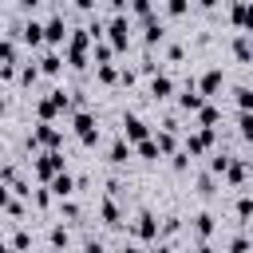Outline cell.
Masks as SVG:
<instances>
[{
    "instance_id": "44dd1931",
    "label": "cell",
    "mask_w": 253,
    "mask_h": 253,
    "mask_svg": "<svg viewBox=\"0 0 253 253\" xmlns=\"http://www.w3.org/2000/svg\"><path fill=\"white\" fill-rule=\"evenodd\" d=\"M178 229H182V221H178V217L170 213V217H162V225H158V237H174Z\"/></svg>"
},
{
    "instance_id": "b9f144b4",
    "label": "cell",
    "mask_w": 253,
    "mask_h": 253,
    "mask_svg": "<svg viewBox=\"0 0 253 253\" xmlns=\"http://www.w3.org/2000/svg\"><path fill=\"white\" fill-rule=\"evenodd\" d=\"M158 253H174V249H170V245H158Z\"/></svg>"
},
{
    "instance_id": "7c38bea8",
    "label": "cell",
    "mask_w": 253,
    "mask_h": 253,
    "mask_svg": "<svg viewBox=\"0 0 253 253\" xmlns=\"http://www.w3.org/2000/svg\"><path fill=\"white\" fill-rule=\"evenodd\" d=\"M20 40H24V43H32V47H36V43H43V24L28 20V24L20 28Z\"/></svg>"
},
{
    "instance_id": "9c48e42d",
    "label": "cell",
    "mask_w": 253,
    "mask_h": 253,
    "mask_svg": "<svg viewBox=\"0 0 253 253\" xmlns=\"http://www.w3.org/2000/svg\"><path fill=\"white\" fill-rule=\"evenodd\" d=\"M202 103H206V95H202V91L194 87V79H190V87H182V95H178V107H182V111H198Z\"/></svg>"
},
{
    "instance_id": "f1b7e54d",
    "label": "cell",
    "mask_w": 253,
    "mask_h": 253,
    "mask_svg": "<svg viewBox=\"0 0 253 253\" xmlns=\"http://www.w3.org/2000/svg\"><path fill=\"white\" fill-rule=\"evenodd\" d=\"M233 95H237V107H241V111H249V103H253V95H249V87H237Z\"/></svg>"
},
{
    "instance_id": "5bb4252c",
    "label": "cell",
    "mask_w": 253,
    "mask_h": 253,
    "mask_svg": "<svg viewBox=\"0 0 253 253\" xmlns=\"http://www.w3.org/2000/svg\"><path fill=\"white\" fill-rule=\"evenodd\" d=\"M126 158H130V142H126V138H115V142H111V162L123 166Z\"/></svg>"
},
{
    "instance_id": "6da1fadb",
    "label": "cell",
    "mask_w": 253,
    "mask_h": 253,
    "mask_svg": "<svg viewBox=\"0 0 253 253\" xmlns=\"http://www.w3.org/2000/svg\"><path fill=\"white\" fill-rule=\"evenodd\" d=\"M59 130L51 126V123H40V126H32V134H28V146H43V150H55L59 146Z\"/></svg>"
},
{
    "instance_id": "52a82bcc",
    "label": "cell",
    "mask_w": 253,
    "mask_h": 253,
    "mask_svg": "<svg viewBox=\"0 0 253 253\" xmlns=\"http://www.w3.org/2000/svg\"><path fill=\"white\" fill-rule=\"evenodd\" d=\"M150 130H146V123L138 119V115H123V138L126 142H138V138H146Z\"/></svg>"
},
{
    "instance_id": "ba28073f",
    "label": "cell",
    "mask_w": 253,
    "mask_h": 253,
    "mask_svg": "<svg viewBox=\"0 0 253 253\" xmlns=\"http://www.w3.org/2000/svg\"><path fill=\"white\" fill-rule=\"evenodd\" d=\"M43 40H47V43H63V40H67V24H63V16H51V20L43 24Z\"/></svg>"
},
{
    "instance_id": "2e32d148",
    "label": "cell",
    "mask_w": 253,
    "mask_h": 253,
    "mask_svg": "<svg viewBox=\"0 0 253 253\" xmlns=\"http://www.w3.org/2000/svg\"><path fill=\"white\" fill-rule=\"evenodd\" d=\"M146 20V43H158L162 36H166V28H162V20H154V16H142Z\"/></svg>"
},
{
    "instance_id": "8fae6325",
    "label": "cell",
    "mask_w": 253,
    "mask_h": 253,
    "mask_svg": "<svg viewBox=\"0 0 253 253\" xmlns=\"http://www.w3.org/2000/svg\"><path fill=\"white\" fill-rule=\"evenodd\" d=\"M221 79H225V75H221V67H210V71L202 75V83H198V91H202V95H213V91L221 87Z\"/></svg>"
},
{
    "instance_id": "e0dca14e",
    "label": "cell",
    "mask_w": 253,
    "mask_h": 253,
    "mask_svg": "<svg viewBox=\"0 0 253 253\" xmlns=\"http://www.w3.org/2000/svg\"><path fill=\"white\" fill-rule=\"evenodd\" d=\"M103 221H107V225H123V213H119L115 198H107V202H103Z\"/></svg>"
},
{
    "instance_id": "7bdbcfd3",
    "label": "cell",
    "mask_w": 253,
    "mask_h": 253,
    "mask_svg": "<svg viewBox=\"0 0 253 253\" xmlns=\"http://www.w3.org/2000/svg\"><path fill=\"white\" fill-rule=\"evenodd\" d=\"M51 4H63V0H51Z\"/></svg>"
},
{
    "instance_id": "7402d4cb",
    "label": "cell",
    "mask_w": 253,
    "mask_h": 253,
    "mask_svg": "<svg viewBox=\"0 0 253 253\" xmlns=\"http://www.w3.org/2000/svg\"><path fill=\"white\" fill-rule=\"evenodd\" d=\"M111 55H115V47L103 43V40H95V63H111Z\"/></svg>"
},
{
    "instance_id": "d6986e66",
    "label": "cell",
    "mask_w": 253,
    "mask_h": 253,
    "mask_svg": "<svg viewBox=\"0 0 253 253\" xmlns=\"http://www.w3.org/2000/svg\"><path fill=\"white\" fill-rule=\"evenodd\" d=\"M198 119H202V126H217V119H221V115H217V107L202 103V107H198Z\"/></svg>"
},
{
    "instance_id": "cb8c5ba5",
    "label": "cell",
    "mask_w": 253,
    "mask_h": 253,
    "mask_svg": "<svg viewBox=\"0 0 253 253\" xmlns=\"http://www.w3.org/2000/svg\"><path fill=\"white\" fill-rule=\"evenodd\" d=\"M233 55H237L241 63H249V40H245V32L237 36V43H233Z\"/></svg>"
},
{
    "instance_id": "4fadbf2b",
    "label": "cell",
    "mask_w": 253,
    "mask_h": 253,
    "mask_svg": "<svg viewBox=\"0 0 253 253\" xmlns=\"http://www.w3.org/2000/svg\"><path fill=\"white\" fill-rule=\"evenodd\" d=\"M170 91H174V79L170 75H154L150 79V95L154 99H170Z\"/></svg>"
},
{
    "instance_id": "ee69618b",
    "label": "cell",
    "mask_w": 253,
    "mask_h": 253,
    "mask_svg": "<svg viewBox=\"0 0 253 253\" xmlns=\"http://www.w3.org/2000/svg\"><path fill=\"white\" fill-rule=\"evenodd\" d=\"M0 111H4V99H0Z\"/></svg>"
},
{
    "instance_id": "f6af8a7d",
    "label": "cell",
    "mask_w": 253,
    "mask_h": 253,
    "mask_svg": "<svg viewBox=\"0 0 253 253\" xmlns=\"http://www.w3.org/2000/svg\"><path fill=\"white\" fill-rule=\"evenodd\" d=\"M0 4H4V0H0Z\"/></svg>"
},
{
    "instance_id": "83f0119b",
    "label": "cell",
    "mask_w": 253,
    "mask_h": 253,
    "mask_svg": "<svg viewBox=\"0 0 253 253\" xmlns=\"http://www.w3.org/2000/svg\"><path fill=\"white\" fill-rule=\"evenodd\" d=\"M99 79H103V83H115V79H119V71H115L111 63H99Z\"/></svg>"
},
{
    "instance_id": "30bf717a",
    "label": "cell",
    "mask_w": 253,
    "mask_h": 253,
    "mask_svg": "<svg viewBox=\"0 0 253 253\" xmlns=\"http://www.w3.org/2000/svg\"><path fill=\"white\" fill-rule=\"evenodd\" d=\"M221 174H225V178H229L233 186H245V174H249V170H245V158H229Z\"/></svg>"
},
{
    "instance_id": "277c9868",
    "label": "cell",
    "mask_w": 253,
    "mask_h": 253,
    "mask_svg": "<svg viewBox=\"0 0 253 253\" xmlns=\"http://www.w3.org/2000/svg\"><path fill=\"white\" fill-rule=\"evenodd\" d=\"M107 32H111V47H126V43H130V20H126L123 12L111 20V28H107Z\"/></svg>"
},
{
    "instance_id": "5b68a950",
    "label": "cell",
    "mask_w": 253,
    "mask_h": 253,
    "mask_svg": "<svg viewBox=\"0 0 253 253\" xmlns=\"http://www.w3.org/2000/svg\"><path fill=\"white\" fill-rule=\"evenodd\" d=\"M134 237H142V241H150V237H158V221H154V213L150 210H138V217H134Z\"/></svg>"
},
{
    "instance_id": "ac0fdd59",
    "label": "cell",
    "mask_w": 253,
    "mask_h": 253,
    "mask_svg": "<svg viewBox=\"0 0 253 253\" xmlns=\"http://www.w3.org/2000/svg\"><path fill=\"white\" fill-rule=\"evenodd\" d=\"M59 67H63V59H59V55H55V51H47V55H43V59H40V71H43V75H55V71H59Z\"/></svg>"
},
{
    "instance_id": "60d3db41",
    "label": "cell",
    "mask_w": 253,
    "mask_h": 253,
    "mask_svg": "<svg viewBox=\"0 0 253 253\" xmlns=\"http://www.w3.org/2000/svg\"><path fill=\"white\" fill-rule=\"evenodd\" d=\"M198 4H202V8H213V4H217V0H198Z\"/></svg>"
},
{
    "instance_id": "f546056e",
    "label": "cell",
    "mask_w": 253,
    "mask_h": 253,
    "mask_svg": "<svg viewBox=\"0 0 253 253\" xmlns=\"http://www.w3.org/2000/svg\"><path fill=\"white\" fill-rule=\"evenodd\" d=\"M36 75H40V67H36V63H28V67L20 71V83H36Z\"/></svg>"
},
{
    "instance_id": "9a60e30c",
    "label": "cell",
    "mask_w": 253,
    "mask_h": 253,
    "mask_svg": "<svg viewBox=\"0 0 253 253\" xmlns=\"http://www.w3.org/2000/svg\"><path fill=\"white\" fill-rule=\"evenodd\" d=\"M194 233H198V237H202V241H206V237H210V233H213V213H206V210H202V213H198V217H194Z\"/></svg>"
},
{
    "instance_id": "836d02e7",
    "label": "cell",
    "mask_w": 253,
    "mask_h": 253,
    "mask_svg": "<svg viewBox=\"0 0 253 253\" xmlns=\"http://www.w3.org/2000/svg\"><path fill=\"white\" fill-rule=\"evenodd\" d=\"M83 253H103V241H99V237H87V241H83Z\"/></svg>"
},
{
    "instance_id": "d6a6232c",
    "label": "cell",
    "mask_w": 253,
    "mask_h": 253,
    "mask_svg": "<svg viewBox=\"0 0 253 253\" xmlns=\"http://www.w3.org/2000/svg\"><path fill=\"white\" fill-rule=\"evenodd\" d=\"M198 190H202V194H213V174H202V178H198Z\"/></svg>"
},
{
    "instance_id": "4dcf8cb0",
    "label": "cell",
    "mask_w": 253,
    "mask_h": 253,
    "mask_svg": "<svg viewBox=\"0 0 253 253\" xmlns=\"http://www.w3.org/2000/svg\"><path fill=\"white\" fill-rule=\"evenodd\" d=\"M130 12L134 16H150V0H130Z\"/></svg>"
},
{
    "instance_id": "d4e9b609",
    "label": "cell",
    "mask_w": 253,
    "mask_h": 253,
    "mask_svg": "<svg viewBox=\"0 0 253 253\" xmlns=\"http://www.w3.org/2000/svg\"><path fill=\"white\" fill-rule=\"evenodd\" d=\"M0 63H16V43L12 40H0Z\"/></svg>"
},
{
    "instance_id": "3957f363",
    "label": "cell",
    "mask_w": 253,
    "mask_h": 253,
    "mask_svg": "<svg viewBox=\"0 0 253 253\" xmlns=\"http://www.w3.org/2000/svg\"><path fill=\"white\" fill-rule=\"evenodd\" d=\"M63 170V154L59 150H43L40 158H36V174L40 178H51V174H59Z\"/></svg>"
},
{
    "instance_id": "d590c367",
    "label": "cell",
    "mask_w": 253,
    "mask_h": 253,
    "mask_svg": "<svg viewBox=\"0 0 253 253\" xmlns=\"http://www.w3.org/2000/svg\"><path fill=\"white\" fill-rule=\"evenodd\" d=\"M245 249H249V241H245V233H237L233 237V253H245Z\"/></svg>"
},
{
    "instance_id": "8992f818",
    "label": "cell",
    "mask_w": 253,
    "mask_h": 253,
    "mask_svg": "<svg viewBox=\"0 0 253 253\" xmlns=\"http://www.w3.org/2000/svg\"><path fill=\"white\" fill-rule=\"evenodd\" d=\"M47 190H51L55 198H71V194H75V178H71L67 170H59V174L47 178Z\"/></svg>"
},
{
    "instance_id": "7a4b0ae2",
    "label": "cell",
    "mask_w": 253,
    "mask_h": 253,
    "mask_svg": "<svg viewBox=\"0 0 253 253\" xmlns=\"http://www.w3.org/2000/svg\"><path fill=\"white\" fill-rule=\"evenodd\" d=\"M75 134H79L83 146H91V142L99 138V119H95L91 111H79V115H75Z\"/></svg>"
},
{
    "instance_id": "74e56055",
    "label": "cell",
    "mask_w": 253,
    "mask_h": 253,
    "mask_svg": "<svg viewBox=\"0 0 253 253\" xmlns=\"http://www.w3.org/2000/svg\"><path fill=\"white\" fill-rule=\"evenodd\" d=\"M75 4H79L83 12H91V8H95V0H75Z\"/></svg>"
},
{
    "instance_id": "ab89813d",
    "label": "cell",
    "mask_w": 253,
    "mask_h": 253,
    "mask_svg": "<svg viewBox=\"0 0 253 253\" xmlns=\"http://www.w3.org/2000/svg\"><path fill=\"white\" fill-rule=\"evenodd\" d=\"M0 253H20V249H12V245H4V241H0Z\"/></svg>"
},
{
    "instance_id": "ffe728a7",
    "label": "cell",
    "mask_w": 253,
    "mask_h": 253,
    "mask_svg": "<svg viewBox=\"0 0 253 253\" xmlns=\"http://www.w3.org/2000/svg\"><path fill=\"white\" fill-rule=\"evenodd\" d=\"M138 154H142V158H146V162H154V158H162V154H158V146H154V138H150V134H146V138H138Z\"/></svg>"
},
{
    "instance_id": "1f68e13d",
    "label": "cell",
    "mask_w": 253,
    "mask_h": 253,
    "mask_svg": "<svg viewBox=\"0 0 253 253\" xmlns=\"http://www.w3.org/2000/svg\"><path fill=\"white\" fill-rule=\"evenodd\" d=\"M186 8H190V4H186V0H166V12H170V16H182V12H186Z\"/></svg>"
},
{
    "instance_id": "4316f807",
    "label": "cell",
    "mask_w": 253,
    "mask_h": 253,
    "mask_svg": "<svg viewBox=\"0 0 253 253\" xmlns=\"http://www.w3.org/2000/svg\"><path fill=\"white\" fill-rule=\"evenodd\" d=\"M51 245L55 249H67V229L63 225H51Z\"/></svg>"
},
{
    "instance_id": "f35d334b",
    "label": "cell",
    "mask_w": 253,
    "mask_h": 253,
    "mask_svg": "<svg viewBox=\"0 0 253 253\" xmlns=\"http://www.w3.org/2000/svg\"><path fill=\"white\" fill-rule=\"evenodd\" d=\"M119 253H142V249H138V245H123Z\"/></svg>"
},
{
    "instance_id": "e575fe53",
    "label": "cell",
    "mask_w": 253,
    "mask_h": 253,
    "mask_svg": "<svg viewBox=\"0 0 253 253\" xmlns=\"http://www.w3.org/2000/svg\"><path fill=\"white\" fill-rule=\"evenodd\" d=\"M63 217L75 221V217H79V206H75V202H63Z\"/></svg>"
},
{
    "instance_id": "484cf974",
    "label": "cell",
    "mask_w": 253,
    "mask_h": 253,
    "mask_svg": "<svg viewBox=\"0 0 253 253\" xmlns=\"http://www.w3.org/2000/svg\"><path fill=\"white\" fill-rule=\"evenodd\" d=\"M28 245H32V233H28V229H16V237H12V249H20V253H24Z\"/></svg>"
},
{
    "instance_id": "8d00e7d4",
    "label": "cell",
    "mask_w": 253,
    "mask_h": 253,
    "mask_svg": "<svg viewBox=\"0 0 253 253\" xmlns=\"http://www.w3.org/2000/svg\"><path fill=\"white\" fill-rule=\"evenodd\" d=\"M4 206H8V182L0 178V210H4Z\"/></svg>"
},
{
    "instance_id": "603a6c76",
    "label": "cell",
    "mask_w": 253,
    "mask_h": 253,
    "mask_svg": "<svg viewBox=\"0 0 253 253\" xmlns=\"http://www.w3.org/2000/svg\"><path fill=\"white\" fill-rule=\"evenodd\" d=\"M249 213H253V202H249V194H241V198H237V221L245 225V221H249Z\"/></svg>"
}]
</instances>
